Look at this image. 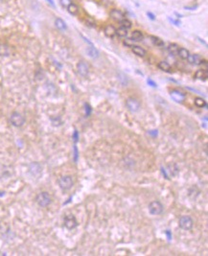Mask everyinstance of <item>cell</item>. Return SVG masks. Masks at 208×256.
Returning <instances> with one entry per match:
<instances>
[{
  "mask_svg": "<svg viewBox=\"0 0 208 256\" xmlns=\"http://www.w3.org/2000/svg\"><path fill=\"white\" fill-rule=\"evenodd\" d=\"M77 72L82 77H86L89 73V67L87 65V63L84 60L80 61L77 65Z\"/></svg>",
  "mask_w": 208,
  "mask_h": 256,
  "instance_id": "10",
  "label": "cell"
},
{
  "mask_svg": "<svg viewBox=\"0 0 208 256\" xmlns=\"http://www.w3.org/2000/svg\"><path fill=\"white\" fill-rule=\"evenodd\" d=\"M73 178L71 176H62L58 180V184L60 189L66 191L72 188L73 186Z\"/></svg>",
  "mask_w": 208,
  "mask_h": 256,
  "instance_id": "1",
  "label": "cell"
},
{
  "mask_svg": "<svg viewBox=\"0 0 208 256\" xmlns=\"http://www.w3.org/2000/svg\"><path fill=\"white\" fill-rule=\"evenodd\" d=\"M73 150H74V161L77 162L78 161V157H79V152H78V149H77L76 145H74Z\"/></svg>",
  "mask_w": 208,
  "mask_h": 256,
  "instance_id": "31",
  "label": "cell"
},
{
  "mask_svg": "<svg viewBox=\"0 0 208 256\" xmlns=\"http://www.w3.org/2000/svg\"><path fill=\"white\" fill-rule=\"evenodd\" d=\"M9 54V48L6 45H0V56H6Z\"/></svg>",
  "mask_w": 208,
  "mask_h": 256,
  "instance_id": "29",
  "label": "cell"
},
{
  "mask_svg": "<svg viewBox=\"0 0 208 256\" xmlns=\"http://www.w3.org/2000/svg\"><path fill=\"white\" fill-rule=\"evenodd\" d=\"M161 172L164 176V177L166 180H171V177L175 176L177 175L178 173V168L177 167L176 164H170L168 165L167 167H162L161 168Z\"/></svg>",
  "mask_w": 208,
  "mask_h": 256,
  "instance_id": "2",
  "label": "cell"
},
{
  "mask_svg": "<svg viewBox=\"0 0 208 256\" xmlns=\"http://www.w3.org/2000/svg\"><path fill=\"white\" fill-rule=\"evenodd\" d=\"M149 212L152 215H160L163 212V205L158 200H153L149 204Z\"/></svg>",
  "mask_w": 208,
  "mask_h": 256,
  "instance_id": "6",
  "label": "cell"
},
{
  "mask_svg": "<svg viewBox=\"0 0 208 256\" xmlns=\"http://www.w3.org/2000/svg\"><path fill=\"white\" fill-rule=\"evenodd\" d=\"M179 45L177 44V43H171V44H169L167 49L169 51V53L172 54V55H177V52H178V50H179Z\"/></svg>",
  "mask_w": 208,
  "mask_h": 256,
  "instance_id": "22",
  "label": "cell"
},
{
  "mask_svg": "<svg viewBox=\"0 0 208 256\" xmlns=\"http://www.w3.org/2000/svg\"><path fill=\"white\" fill-rule=\"evenodd\" d=\"M36 201L41 207H46L51 203L52 199H51V196L47 193V192H41V193H40L36 196Z\"/></svg>",
  "mask_w": 208,
  "mask_h": 256,
  "instance_id": "3",
  "label": "cell"
},
{
  "mask_svg": "<svg viewBox=\"0 0 208 256\" xmlns=\"http://www.w3.org/2000/svg\"><path fill=\"white\" fill-rule=\"evenodd\" d=\"M157 67L161 70V71H164V72H170L171 71V65H169V63L165 60H161L158 62L157 65Z\"/></svg>",
  "mask_w": 208,
  "mask_h": 256,
  "instance_id": "21",
  "label": "cell"
},
{
  "mask_svg": "<svg viewBox=\"0 0 208 256\" xmlns=\"http://www.w3.org/2000/svg\"><path fill=\"white\" fill-rule=\"evenodd\" d=\"M73 139L75 142H78V140H79V133H78V132L76 130L73 133Z\"/></svg>",
  "mask_w": 208,
  "mask_h": 256,
  "instance_id": "34",
  "label": "cell"
},
{
  "mask_svg": "<svg viewBox=\"0 0 208 256\" xmlns=\"http://www.w3.org/2000/svg\"><path fill=\"white\" fill-rule=\"evenodd\" d=\"M195 105H196L198 108H206L207 107L206 101L201 97H196L195 98Z\"/></svg>",
  "mask_w": 208,
  "mask_h": 256,
  "instance_id": "24",
  "label": "cell"
},
{
  "mask_svg": "<svg viewBox=\"0 0 208 256\" xmlns=\"http://www.w3.org/2000/svg\"><path fill=\"white\" fill-rule=\"evenodd\" d=\"M109 16L112 19L116 20V21H121L122 19L125 18V15L124 12L118 9H112L109 12Z\"/></svg>",
  "mask_w": 208,
  "mask_h": 256,
  "instance_id": "11",
  "label": "cell"
},
{
  "mask_svg": "<svg viewBox=\"0 0 208 256\" xmlns=\"http://www.w3.org/2000/svg\"><path fill=\"white\" fill-rule=\"evenodd\" d=\"M208 77V72H207V69H200L196 72L195 74V78L197 79H200L201 81H205Z\"/></svg>",
  "mask_w": 208,
  "mask_h": 256,
  "instance_id": "17",
  "label": "cell"
},
{
  "mask_svg": "<svg viewBox=\"0 0 208 256\" xmlns=\"http://www.w3.org/2000/svg\"><path fill=\"white\" fill-rule=\"evenodd\" d=\"M198 40H199V41H201V42L202 44H204V45H205V46L207 47V43H206V42H205L204 41H202L201 38H200V37H198Z\"/></svg>",
  "mask_w": 208,
  "mask_h": 256,
  "instance_id": "40",
  "label": "cell"
},
{
  "mask_svg": "<svg viewBox=\"0 0 208 256\" xmlns=\"http://www.w3.org/2000/svg\"><path fill=\"white\" fill-rule=\"evenodd\" d=\"M147 83H148V85H151L152 87H157V84L155 83L154 81H152L151 78L147 80Z\"/></svg>",
  "mask_w": 208,
  "mask_h": 256,
  "instance_id": "32",
  "label": "cell"
},
{
  "mask_svg": "<svg viewBox=\"0 0 208 256\" xmlns=\"http://www.w3.org/2000/svg\"><path fill=\"white\" fill-rule=\"evenodd\" d=\"M150 40H151V41L152 42V44L153 45H155V46H157V47H163L164 46V41H163V40H161L160 37H158V36H150Z\"/></svg>",
  "mask_w": 208,
  "mask_h": 256,
  "instance_id": "18",
  "label": "cell"
},
{
  "mask_svg": "<svg viewBox=\"0 0 208 256\" xmlns=\"http://www.w3.org/2000/svg\"><path fill=\"white\" fill-rule=\"evenodd\" d=\"M85 115H86V117H88L90 113H91V108H90V106L87 103L85 104Z\"/></svg>",
  "mask_w": 208,
  "mask_h": 256,
  "instance_id": "30",
  "label": "cell"
},
{
  "mask_svg": "<svg viewBox=\"0 0 208 256\" xmlns=\"http://www.w3.org/2000/svg\"><path fill=\"white\" fill-rule=\"evenodd\" d=\"M178 225L183 230H191L194 225V222L190 216H182L178 221Z\"/></svg>",
  "mask_w": 208,
  "mask_h": 256,
  "instance_id": "5",
  "label": "cell"
},
{
  "mask_svg": "<svg viewBox=\"0 0 208 256\" xmlns=\"http://www.w3.org/2000/svg\"><path fill=\"white\" fill-rule=\"evenodd\" d=\"M168 19H169V21H170V22H172V23H174L175 25H177V26H179V25L181 24V23H180V22H179L178 20L173 19V18H171V17H169Z\"/></svg>",
  "mask_w": 208,
  "mask_h": 256,
  "instance_id": "36",
  "label": "cell"
},
{
  "mask_svg": "<svg viewBox=\"0 0 208 256\" xmlns=\"http://www.w3.org/2000/svg\"><path fill=\"white\" fill-rule=\"evenodd\" d=\"M1 1H5V0H1Z\"/></svg>",
  "mask_w": 208,
  "mask_h": 256,
  "instance_id": "41",
  "label": "cell"
},
{
  "mask_svg": "<svg viewBox=\"0 0 208 256\" xmlns=\"http://www.w3.org/2000/svg\"><path fill=\"white\" fill-rule=\"evenodd\" d=\"M132 50H133V54L138 56V57H145L147 55V51L143 47L139 46V45H133Z\"/></svg>",
  "mask_w": 208,
  "mask_h": 256,
  "instance_id": "13",
  "label": "cell"
},
{
  "mask_svg": "<svg viewBox=\"0 0 208 256\" xmlns=\"http://www.w3.org/2000/svg\"><path fill=\"white\" fill-rule=\"evenodd\" d=\"M104 33H105L106 36L112 38L116 36V29L112 25H107L105 27V30H104Z\"/></svg>",
  "mask_w": 208,
  "mask_h": 256,
  "instance_id": "14",
  "label": "cell"
},
{
  "mask_svg": "<svg viewBox=\"0 0 208 256\" xmlns=\"http://www.w3.org/2000/svg\"><path fill=\"white\" fill-rule=\"evenodd\" d=\"M149 134L152 135V137H155L158 135V131L157 130H152V131H149Z\"/></svg>",
  "mask_w": 208,
  "mask_h": 256,
  "instance_id": "35",
  "label": "cell"
},
{
  "mask_svg": "<svg viewBox=\"0 0 208 256\" xmlns=\"http://www.w3.org/2000/svg\"><path fill=\"white\" fill-rule=\"evenodd\" d=\"M187 60H188L189 63H191V65H200L201 61V58L199 55H197V54H192V55L190 54L188 56V58H187Z\"/></svg>",
  "mask_w": 208,
  "mask_h": 256,
  "instance_id": "15",
  "label": "cell"
},
{
  "mask_svg": "<svg viewBox=\"0 0 208 256\" xmlns=\"http://www.w3.org/2000/svg\"><path fill=\"white\" fill-rule=\"evenodd\" d=\"M66 9H67V12H69L70 15H72V16H77L78 14H79V7H78L75 3L71 2L66 7Z\"/></svg>",
  "mask_w": 208,
  "mask_h": 256,
  "instance_id": "19",
  "label": "cell"
},
{
  "mask_svg": "<svg viewBox=\"0 0 208 256\" xmlns=\"http://www.w3.org/2000/svg\"><path fill=\"white\" fill-rule=\"evenodd\" d=\"M177 55L180 59H182V60H187L188 56L190 55L189 53V51L184 48V47H180L179 50H178V52H177Z\"/></svg>",
  "mask_w": 208,
  "mask_h": 256,
  "instance_id": "23",
  "label": "cell"
},
{
  "mask_svg": "<svg viewBox=\"0 0 208 256\" xmlns=\"http://www.w3.org/2000/svg\"><path fill=\"white\" fill-rule=\"evenodd\" d=\"M10 123L12 125V126H15L17 128H19L21 126H23V124L25 123V118L24 116L17 112V111H15V112H12L11 114V116H10Z\"/></svg>",
  "mask_w": 208,
  "mask_h": 256,
  "instance_id": "4",
  "label": "cell"
},
{
  "mask_svg": "<svg viewBox=\"0 0 208 256\" xmlns=\"http://www.w3.org/2000/svg\"><path fill=\"white\" fill-rule=\"evenodd\" d=\"M116 35L120 37H125L128 36V29L124 27H120L119 29H116Z\"/></svg>",
  "mask_w": 208,
  "mask_h": 256,
  "instance_id": "27",
  "label": "cell"
},
{
  "mask_svg": "<svg viewBox=\"0 0 208 256\" xmlns=\"http://www.w3.org/2000/svg\"><path fill=\"white\" fill-rule=\"evenodd\" d=\"M118 80H119V82L124 85V86H126L127 85H128V77L124 74V73H119L118 74Z\"/></svg>",
  "mask_w": 208,
  "mask_h": 256,
  "instance_id": "28",
  "label": "cell"
},
{
  "mask_svg": "<svg viewBox=\"0 0 208 256\" xmlns=\"http://www.w3.org/2000/svg\"><path fill=\"white\" fill-rule=\"evenodd\" d=\"M55 26L59 29V30H60V31H65L66 29H67V25H66V23L64 22L61 18H56V20H55Z\"/></svg>",
  "mask_w": 208,
  "mask_h": 256,
  "instance_id": "20",
  "label": "cell"
},
{
  "mask_svg": "<svg viewBox=\"0 0 208 256\" xmlns=\"http://www.w3.org/2000/svg\"><path fill=\"white\" fill-rule=\"evenodd\" d=\"M165 234L167 235L168 240H171V239H172V235H171V231H170V230H166V231H165Z\"/></svg>",
  "mask_w": 208,
  "mask_h": 256,
  "instance_id": "38",
  "label": "cell"
},
{
  "mask_svg": "<svg viewBox=\"0 0 208 256\" xmlns=\"http://www.w3.org/2000/svg\"><path fill=\"white\" fill-rule=\"evenodd\" d=\"M170 96L175 102L179 103V104L183 103L185 101V94L182 91L178 90V89H173V90L170 92Z\"/></svg>",
  "mask_w": 208,
  "mask_h": 256,
  "instance_id": "8",
  "label": "cell"
},
{
  "mask_svg": "<svg viewBox=\"0 0 208 256\" xmlns=\"http://www.w3.org/2000/svg\"><path fill=\"white\" fill-rule=\"evenodd\" d=\"M47 2H48V3H49V4H50V5H51L52 7H55V6H56V5H55V3H54V1H53V0H47Z\"/></svg>",
  "mask_w": 208,
  "mask_h": 256,
  "instance_id": "39",
  "label": "cell"
},
{
  "mask_svg": "<svg viewBox=\"0 0 208 256\" xmlns=\"http://www.w3.org/2000/svg\"><path fill=\"white\" fill-rule=\"evenodd\" d=\"M60 2L63 7H67L71 3V0H60Z\"/></svg>",
  "mask_w": 208,
  "mask_h": 256,
  "instance_id": "33",
  "label": "cell"
},
{
  "mask_svg": "<svg viewBox=\"0 0 208 256\" xmlns=\"http://www.w3.org/2000/svg\"><path fill=\"white\" fill-rule=\"evenodd\" d=\"M126 105H127V108L128 109V110L132 112H137L140 109V103L138 102L137 99L133 98V97H129L127 99Z\"/></svg>",
  "mask_w": 208,
  "mask_h": 256,
  "instance_id": "7",
  "label": "cell"
},
{
  "mask_svg": "<svg viewBox=\"0 0 208 256\" xmlns=\"http://www.w3.org/2000/svg\"><path fill=\"white\" fill-rule=\"evenodd\" d=\"M143 38H144V35L143 33L139 30H134L133 33H132V36H131V40L133 41H142Z\"/></svg>",
  "mask_w": 208,
  "mask_h": 256,
  "instance_id": "16",
  "label": "cell"
},
{
  "mask_svg": "<svg viewBox=\"0 0 208 256\" xmlns=\"http://www.w3.org/2000/svg\"><path fill=\"white\" fill-rule=\"evenodd\" d=\"M85 52H86V54H87V56L88 57H90L91 59H98L99 58V51L94 47V45H92V46H87L86 47V49H85Z\"/></svg>",
  "mask_w": 208,
  "mask_h": 256,
  "instance_id": "12",
  "label": "cell"
},
{
  "mask_svg": "<svg viewBox=\"0 0 208 256\" xmlns=\"http://www.w3.org/2000/svg\"><path fill=\"white\" fill-rule=\"evenodd\" d=\"M85 24L87 25L88 27H95L96 25H97L96 20L93 17H86L85 19Z\"/></svg>",
  "mask_w": 208,
  "mask_h": 256,
  "instance_id": "25",
  "label": "cell"
},
{
  "mask_svg": "<svg viewBox=\"0 0 208 256\" xmlns=\"http://www.w3.org/2000/svg\"><path fill=\"white\" fill-rule=\"evenodd\" d=\"M121 27H124V28H126V29H131L132 28V26H133V23H132V21L131 20H128V19H127V18H124V19H122L121 21Z\"/></svg>",
  "mask_w": 208,
  "mask_h": 256,
  "instance_id": "26",
  "label": "cell"
},
{
  "mask_svg": "<svg viewBox=\"0 0 208 256\" xmlns=\"http://www.w3.org/2000/svg\"><path fill=\"white\" fill-rule=\"evenodd\" d=\"M64 225H65L67 229H70V230L76 228L78 225V222L75 218V216L72 214L65 216V218H64Z\"/></svg>",
  "mask_w": 208,
  "mask_h": 256,
  "instance_id": "9",
  "label": "cell"
},
{
  "mask_svg": "<svg viewBox=\"0 0 208 256\" xmlns=\"http://www.w3.org/2000/svg\"><path fill=\"white\" fill-rule=\"evenodd\" d=\"M147 16H148V17H149L151 20H155V16L152 14V12H147Z\"/></svg>",
  "mask_w": 208,
  "mask_h": 256,
  "instance_id": "37",
  "label": "cell"
}]
</instances>
